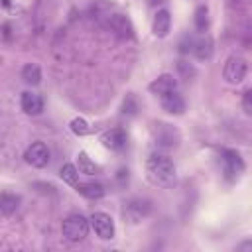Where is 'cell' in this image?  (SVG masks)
Here are the masks:
<instances>
[{
    "label": "cell",
    "instance_id": "19",
    "mask_svg": "<svg viewBox=\"0 0 252 252\" xmlns=\"http://www.w3.org/2000/svg\"><path fill=\"white\" fill-rule=\"evenodd\" d=\"M22 79H24L28 85H39V81H41V69H39V65L28 63V65L22 69Z\"/></svg>",
    "mask_w": 252,
    "mask_h": 252
},
{
    "label": "cell",
    "instance_id": "20",
    "mask_svg": "<svg viewBox=\"0 0 252 252\" xmlns=\"http://www.w3.org/2000/svg\"><path fill=\"white\" fill-rule=\"evenodd\" d=\"M59 177L65 181V183H69V185H77L79 183V169H77V165H73V163H63L61 165V169H59Z\"/></svg>",
    "mask_w": 252,
    "mask_h": 252
},
{
    "label": "cell",
    "instance_id": "26",
    "mask_svg": "<svg viewBox=\"0 0 252 252\" xmlns=\"http://www.w3.org/2000/svg\"><path fill=\"white\" fill-rule=\"evenodd\" d=\"M163 2H165V0H148L150 6H158V4H163Z\"/></svg>",
    "mask_w": 252,
    "mask_h": 252
},
{
    "label": "cell",
    "instance_id": "17",
    "mask_svg": "<svg viewBox=\"0 0 252 252\" xmlns=\"http://www.w3.org/2000/svg\"><path fill=\"white\" fill-rule=\"evenodd\" d=\"M75 189H77L79 195H83V197H87V199H100V197L104 195V187H102L100 183H96V181L77 183Z\"/></svg>",
    "mask_w": 252,
    "mask_h": 252
},
{
    "label": "cell",
    "instance_id": "13",
    "mask_svg": "<svg viewBox=\"0 0 252 252\" xmlns=\"http://www.w3.org/2000/svg\"><path fill=\"white\" fill-rule=\"evenodd\" d=\"M159 100H161V108H163L167 114L179 116V114L185 112V100H183V96H181L177 91H171V93L159 96Z\"/></svg>",
    "mask_w": 252,
    "mask_h": 252
},
{
    "label": "cell",
    "instance_id": "22",
    "mask_svg": "<svg viewBox=\"0 0 252 252\" xmlns=\"http://www.w3.org/2000/svg\"><path fill=\"white\" fill-rule=\"evenodd\" d=\"M69 128H71V132H73L75 136H87V134H91L89 122H87L85 118H81V116L73 118V120L69 122Z\"/></svg>",
    "mask_w": 252,
    "mask_h": 252
},
{
    "label": "cell",
    "instance_id": "2",
    "mask_svg": "<svg viewBox=\"0 0 252 252\" xmlns=\"http://www.w3.org/2000/svg\"><path fill=\"white\" fill-rule=\"evenodd\" d=\"M61 232L69 242H81L89 234V220L83 215H69L61 224Z\"/></svg>",
    "mask_w": 252,
    "mask_h": 252
},
{
    "label": "cell",
    "instance_id": "10",
    "mask_svg": "<svg viewBox=\"0 0 252 252\" xmlns=\"http://www.w3.org/2000/svg\"><path fill=\"white\" fill-rule=\"evenodd\" d=\"M148 89H150L152 94L163 96V94H167V93H171V91H177V79H175L173 75H169V73H163V75H159L158 79H154V81L148 85Z\"/></svg>",
    "mask_w": 252,
    "mask_h": 252
},
{
    "label": "cell",
    "instance_id": "12",
    "mask_svg": "<svg viewBox=\"0 0 252 252\" xmlns=\"http://www.w3.org/2000/svg\"><path fill=\"white\" fill-rule=\"evenodd\" d=\"M154 136H156V144L161 148H173L177 146V140H179L177 132L169 124H156Z\"/></svg>",
    "mask_w": 252,
    "mask_h": 252
},
{
    "label": "cell",
    "instance_id": "16",
    "mask_svg": "<svg viewBox=\"0 0 252 252\" xmlns=\"http://www.w3.org/2000/svg\"><path fill=\"white\" fill-rule=\"evenodd\" d=\"M18 207H20V195L10 193V191L0 193V215L10 217L18 211Z\"/></svg>",
    "mask_w": 252,
    "mask_h": 252
},
{
    "label": "cell",
    "instance_id": "14",
    "mask_svg": "<svg viewBox=\"0 0 252 252\" xmlns=\"http://www.w3.org/2000/svg\"><path fill=\"white\" fill-rule=\"evenodd\" d=\"M20 104H22V110H24L26 114H30V116H37V114H41V110H43V98H41L37 93H32V91L22 93Z\"/></svg>",
    "mask_w": 252,
    "mask_h": 252
},
{
    "label": "cell",
    "instance_id": "3",
    "mask_svg": "<svg viewBox=\"0 0 252 252\" xmlns=\"http://www.w3.org/2000/svg\"><path fill=\"white\" fill-rule=\"evenodd\" d=\"M220 167L228 181H234L244 171V159L236 150H220Z\"/></svg>",
    "mask_w": 252,
    "mask_h": 252
},
{
    "label": "cell",
    "instance_id": "6",
    "mask_svg": "<svg viewBox=\"0 0 252 252\" xmlns=\"http://www.w3.org/2000/svg\"><path fill=\"white\" fill-rule=\"evenodd\" d=\"M24 159L32 165V167H45L49 163V148L43 144V142H32L26 152H24Z\"/></svg>",
    "mask_w": 252,
    "mask_h": 252
},
{
    "label": "cell",
    "instance_id": "11",
    "mask_svg": "<svg viewBox=\"0 0 252 252\" xmlns=\"http://www.w3.org/2000/svg\"><path fill=\"white\" fill-rule=\"evenodd\" d=\"M191 53L199 59V61H207L213 55V39L209 33H201L197 37H193V45H191Z\"/></svg>",
    "mask_w": 252,
    "mask_h": 252
},
{
    "label": "cell",
    "instance_id": "5",
    "mask_svg": "<svg viewBox=\"0 0 252 252\" xmlns=\"http://www.w3.org/2000/svg\"><path fill=\"white\" fill-rule=\"evenodd\" d=\"M106 26L120 39H132L134 37V26H132V22L126 14H108L106 16Z\"/></svg>",
    "mask_w": 252,
    "mask_h": 252
},
{
    "label": "cell",
    "instance_id": "18",
    "mask_svg": "<svg viewBox=\"0 0 252 252\" xmlns=\"http://www.w3.org/2000/svg\"><path fill=\"white\" fill-rule=\"evenodd\" d=\"M77 169H79V173H85V175L98 173V165L89 158L87 152H79L77 154Z\"/></svg>",
    "mask_w": 252,
    "mask_h": 252
},
{
    "label": "cell",
    "instance_id": "24",
    "mask_svg": "<svg viewBox=\"0 0 252 252\" xmlns=\"http://www.w3.org/2000/svg\"><path fill=\"white\" fill-rule=\"evenodd\" d=\"M242 108L246 114H252V93L250 91H246L242 96Z\"/></svg>",
    "mask_w": 252,
    "mask_h": 252
},
{
    "label": "cell",
    "instance_id": "8",
    "mask_svg": "<svg viewBox=\"0 0 252 252\" xmlns=\"http://www.w3.org/2000/svg\"><path fill=\"white\" fill-rule=\"evenodd\" d=\"M148 213H150V201L148 199H132L122 209V217L132 224L140 222L144 217H148Z\"/></svg>",
    "mask_w": 252,
    "mask_h": 252
},
{
    "label": "cell",
    "instance_id": "23",
    "mask_svg": "<svg viewBox=\"0 0 252 252\" xmlns=\"http://www.w3.org/2000/svg\"><path fill=\"white\" fill-rule=\"evenodd\" d=\"M122 114H126V116L138 114V100L134 94H126V98L122 100Z\"/></svg>",
    "mask_w": 252,
    "mask_h": 252
},
{
    "label": "cell",
    "instance_id": "25",
    "mask_svg": "<svg viewBox=\"0 0 252 252\" xmlns=\"http://www.w3.org/2000/svg\"><path fill=\"white\" fill-rule=\"evenodd\" d=\"M191 45H193V37L185 35V39L179 43V51L181 53H191Z\"/></svg>",
    "mask_w": 252,
    "mask_h": 252
},
{
    "label": "cell",
    "instance_id": "7",
    "mask_svg": "<svg viewBox=\"0 0 252 252\" xmlns=\"http://www.w3.org/2000/svg\"><path fill=\"white\" fill-rule=\"evenodd\" d=\"M91 226L94 228L96 236L102 238V240H112L114 238V220L110 215L102 213V211H96L91 215Z\"/></svg>",
    "mask_w": 252,
    "mask_h": 252
},
{
    "label": "cell",
    "instance_id": "9",
    "mask_svg": "<svg viewBox=\"0 0 252 252\" xmlns=\"http://www.w3.org/2000/svg\"><path fill=\"white\" fill-rule=\"evenodd\" d=\"M100 142L104 148H108L112 152H120L128 146V134L124 128H110L100 136Z\"/></svg>",
    "mask_w": 252,
    "mask_h": 252
},
{
    "label": "cell",
    "instance_id": "4",
    "mask_svg": "<svg viewBox=\"0 0 252 252\" xmlns=\"http://www.w3.org/2000/svg\"><path fill=\"white\" fill-rule=\"evenodd\" d=\"M246 73H248V63H246V59H242L238 55L228 57L226 63H224V67H222V77L230 85L242 83L244 77H246Z\"/></svg>",
    "mask_w": 252,
    "mask_h": 252
},
{
    "label": "cell",
    "instance_id": "21",
    "mask_svg": "<svg viewBox=\"0 0 252 252\" xmlns=\"http://www.w3.org/2000/svg\"><path fill=\"white\" fill-rule=\"evenodd\" d=\"M193 22H195V28H197L201 33L207 32V28H209V8H207V6H197V8H195Z\"/></svg>",
    "mask_w": 252,
    "mask_h": 252
},
{
    "label": "cell",
    "instance_id": "15",
    "mask_svg": "<svg viewBox=\"0 0 252 252\" xmlns=\"http://www.w3.org/2000/svg\"><path fill=\"white\" fill-rule=\"evenodd\" d=\"M171 30V16L167 10H158L152 22V32L156 37H165Z\"/></svg>",
    "mask_w": 252,
    "mask_h": 252
},
{
    "label": "cell",
    "instance_id": "1",
    "mask_svg": "<svg viewBox=\"0 0 252 252\" xmlns=\"http://www.w3.org/2000/svg\"><path fill=\"white\" fill-rule=\"evenodd\" d=\"M146 171H148V177L156 183V185H161V187H171L175 183V163L167 158V156H161V154H152L148 159H146Z\"/></svg>",
    "mask_w": 252,
    "mask_h": 252
}]
</instances>
